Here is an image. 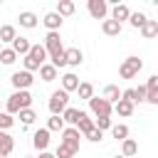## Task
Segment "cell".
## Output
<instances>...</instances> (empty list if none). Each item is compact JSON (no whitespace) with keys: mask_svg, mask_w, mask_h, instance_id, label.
Masks as SVG:
<instances>
[{"mask_svg":"<svg viewBox=\"0 0 158 158\" xmlns=\"http://www.w3.org/2000/svg\"><path fill=\"white\" fill-rule=\"evenodd\" d=\"M15 123V118L10 116V114H5V111H0V131H7L10 126Z\"/></svg>","mask_w":158,"mask_h":158,"instance_id":"35","label":"cell"},{"mask_svg":"<svg viewBox=\"0 0 158 158\" xmlns=\"http://www.w3.org/2000/svg\"><path fill=\"white\" fill-rule=\"evenodd\" d=\"M114 158H123V156H114Z\"/></svg>","mask_w":158,"mask_h":158,"instance_id":"41","label":"cell"},{"mask_svg":"<svg viewBox=\"0 0 158 158\" xmlns=\"http://www.w3.org/2000/svg\"><path fill=\"white\" fill-rule=\"evenodd\" d=\"M89 111L96 116V118H111V111H114V106L106 101V99H101V96H91L89 99Z\"/></svg>","mask_w":158,"mask_h":158,"instance_id":"5","label":"cell"},{"mask_svg":"<svg viewBox=\"0 0 158 158\" xmlns=\"http://www.w3.org/2000/svg\"><path fill=\"white\" fill-rule=\"evenodd\" d=\"M40 158H54V153H47V151H42V153H40Z\"/></svg>","mask_w":158,"mask_h":158,"instance_id":"39","label":"cell"},{"mask_svg":"<svg viewBox=\"0 0 158 158\" xmlns=\"http://www.w3.org/2000/svg\"><path fill=\"white\" fill-rule=\"evenodd\" d=\"M146 101L148 104H158V74H151L146 81Z\"/></svg>","mask_w":158,"mask_h":158,"instance_id":"11","label":"cell"},{"mask_svg":"<svg viewBox=\"0 0 158 158\" xmlns=\"http://www.w3.org/2000/svg\"><path fill=\"white\" fill-rule=\"evenodd\" d=\"M17 116H20V121H22L25 126H30V123H35V118H37V114H35L32 109H22V111H20Z\"/></svg>","mask_w":158,"mask_h":158,"instance_id":"34","label":"cell"},{"mask_svg":"<svg viewBox=\"0 0 158 158\" xmlns=\"http://www.w3.org/2000/svg\"><path fill=\"white\" fill-rule=\"evenodd\" d=\"M42 22H44V27H47L49 32H59V27H62V22H64V20L52 10V12H47V15L42 17Z\"/></svg>","mask_w":158,"mask_h":158,"instance_id":"14","label":"cell"},{"mask_svg":"<svg viewBox=\"0 0 158 158\" xmlns=\"http://www.w3.org/2000/svg\"><path fill=\"white\" fill-rule=\"evenodd\" d=\"M57 74H59V72H57L49 62H44V64L40 67V77H42V81H54V79H57Z\"/></svg>","mask_w":158,"mask_h":158,"instance_id":"26","label":"cell"},{"mask_svg":"<svg viewBox=\"0 0 158 158\" xmlns=\"http://www.w3.org/2000/svg\"><path fill=\"white\" fill-rule=\"evenodd\" d=\"M17 20H20V27H27V30H35V27H37V15H35V12H30V10L20 12V15H17Z\"/></svg>","mask_w":158,"mask_h":158,"instance_id":"18","label":"cell"},{"mask_svg":"<svg viewBox=\"0 0 158 158\" xmlns=\"http://www.w3.org/2000/svg\"><path fill=\"white\" fill-rule=\"evenodd\" d=\"M0 49H2V44H0Z\"/></svg>","mask_w":158,"mask_h":158,"instance_id":"42","label":"cell"},{"mask_svg":"<svg viewBox=\"0 0 158 158\" xmlns=\"http://www.w3.org/2000/svg\"><path fill=\"white\" fill-rule=\"evenodd\" d=\"M94 126H96V128L104 133L106 128H111V118H106V116H104V118H96V121H94Z\"/></svg>","mask_w":158,"mask_h":158,"instance_id":"37","label":"cell"},{"mask_svg":"<svg viewBox=\"0 0 158 158\" xmlns=\"http://www.w3.org/2000/svg\"><path fill=\"white\" fill-rule=\"evenodd\" d=\"M111 136H114L116 141L128 138V126H126V123H111Z\"/></svg>","mask_w":158,"mask_h":158,"instance_id":"28","label":"cell"},{"mask_svg":"<svg viewBox=\"0 0 158 158\" xmlns=\"http://www.w3.org/2000/svg\"><path fill=\"white\" fill-rule=\"evenodd\" d=\"M27 158H30V156H27Z\"/></svg>","mask_w":158,"mask_h":158,"instance_id":"43","label":"cell"},{"mask_svg":"<svg viewBox=\"0 0 158 158\" xmlns=\"http://www.w3.org/2000/svg\"><path fill=\"white\" fill-rule=\"evenodd\" d=\"M146 12H131L128 15V22H131V27H136V30H141L143 25H146Z\"/></svg>","mask_w":158,"mask_h":158,"instance_id":"30","label":"cell"},{"mask_svg":"<svg viewBox=\"0 0 158 158\" xmlns=\"http://www.w3.org/2000/svg\"><path fill=\"white\" fill-rule=\"evenodd\" d=\"M77 91H79V99H91L94 96V86L89 84V81H79V86H77Z\"/></svg>","mask_w":158,"mask_h":158,"instance_id":"31","label":"cell"},{"mask_svg":"<svg viewBox=\"0 0 158 158\" xmlns=\"http://www.w3.org/2000/svg\"><path fill=\"white\" fill-rule=\"evenodd\" d=\"M32 146L42 153V151H47V146H49V131L47 128H40V131H35V136H32Z\"/></svg>","mask_w":158,"mask_h":158,"instance_id":"13","label":"cell"},{"mask_svg":"<svg viewBox=\"0 0 158 158\" xmlns=\"http://www.w3.org/2000/svg\"><path fill=\"white\" fill-rule=\"evenodd\" d=\"M74 10H77V7H74V2H72V0H59V2H57V10H54V12H57V15H59V17L64 20V17L74 15Z\"/></svg>","mask_w":158,"mask_h":158,"instance_id":"21","label":"cell"},{"mask_svg":"<svg viewBox=\"0 0 158 158\" xmlns=\"http://www.w3.org/2000/svg\"><path fill=\"white\" fill-rule=\"evenodd\" d=\"M44 52L49 54V57H54V54H62L64 52V47H62V37H59V32H47V37H44Z\"/></svg>","mask_w":158,"mask_h":158,"instance_id":"6","label":"cell"},{"mask_svg":"<svg viewBox=\"0 0 158 158\" xmlns=\"http://www.w3.org/2000/svg\"><path fill=\"white\" fill-rule=\"evenodd\" d=\"M77 118H79V109H74V106H67V109L62 111V121H64V123H69V126H77Z\"/></svg>","mask_w":158,"mask_h":158,"instance_id":"27","label":"cell"},{"mask_svg":"<svg viewBox=\"0 0 158 158\" xmlns=\"http://www.w3.org/2000/svg\"><path fill=\"white\" fill-rule=\"evenodd\" d=\"M22 109H32V94H30V91H12V94L7 96L5 114L15 116V114H20Z\"/></svg>","mask_w":158,"mask_h":158,"instance_id":"1","label":"cell"},{"mask_svg":"<svg viewBox=\"0 0 158 158\" xmlns=\"http://www.w3.org/2000/svg\"><path fill=\"white\" fill-rule=\"evenodd\" d=\"M12 148H15V141H12V136H10L7 131H0V153L10 156V153H12Z\"/></svg>","mask_w":158,"mask_h":158,"instance_id":"24","label":"cell"},{"mask_svg":"<svg viewBox=\"0 0 158 158\" xmlns=\"http://www.w3.org/2000/svg\"><path fill=\"white\" fill-rule=\"evenodd\" d=\"M114 111H116L118 116H123V118H128V116L133 114V104H131V101H126V99H118V101L114 104Z\"/></svg>","mask_w":158,"mask_h":158,"instance_id":"23","label":"cell"},{"mask_svg":"<svg viewBox=\"0 0 158 158\" xmlns=\"http://www.w3.org/2000/svg\"><path fill=\"white\" fill-rule=\"evenodd\" d=\"M49 111H52V116H62V111L69 106V94L67 91H62V89H57V91H52V96H49Z\"/></svg>","mask_w":158,"mask_h":158,"instance_id":"4","label":"cell"},{"mask_svg":"<svg viewBox=\"0 0 158 158\" xmlns=\"http://www.w3.org/2000/svg\"><path fill=\"white\" fill-rule=\"evenodd\" d=\"M81 136H86L91 128H94V118H89V114H84V111H79V118H77V126H74Z\"/></svg>","mask_w":158,"mask_h":158,"instance_id":"16","label":"cell"},{"mask_svg":"<svg viewBox=\"0 0 158 158\" xmlns=\"http://www.w3.org/2000/svg\"><path fill=\"white\" fill-rule=\"evenodd\" d=\"M128 15H131V10H128V5H126V2H114V7H111V17H109V20H114V22L123 25V22L128 20Z\"/></svg>","mask_w":158,"mask_h":158,"instance_id":"10","label":"cell"},{"mask_svg":"<svg viewBox=\"0 0 158 158\" xmlns=\"http://www.w3.org/2000/svg\"><path fill=\"white\" fill-rule=\"evenodd\" d=\"M86 10L94 20H106L109 15V2L106 0H86Z\"/></svg>","mask_w":158,"mask_h":158,"instance_id":"8","label":"cell"},{"mask_svg":"<svg viewBox=\"0 0 158 158\" xmlns=\"http://www.w3.org/2000/svg\"><path fill=\"white\" fill-rule=\"evenodd\" d=\"M32 81H35V77L30 74V72H15L12 77H10V84L15 86V91H27L30 86H32Z\"/></svg>","mask_w":158,"mask_h":158,"instance_id":"7","label":"cell"},{"mask_svg":"<svg viewBox=\"0 0 158 158\" xmlns=\"http://www.w3.org/2000/svg\"><path fill=\"white\" fill-rule=\"evenodd\" d=\"M141 101H146V86L133 89V106H136V104H141Z\"/></svg>","mask_w":158,"mask_h":158,"instance_id":"36","label":"cell"},{"mask_svg":"<svg viewBox=\"0 0 158 158\" xmlns=\"http://www.w3.org/2000/svg\"><path fill=\"white\" fill-rule=\"evenodd\" d=\"M30 47H32V42H30L27 37H15V40H12V47H10V49H12V52H15L17 57H25V54L30 52Z\"/></svg>","mask_w":158,"mask_h":158,"instance_id":"15","label":"cell"},{"mask_svg":"<svg viewBox=\"0 0 158 158\" xmlns=\"http://www.w3.org/2000/svg\"><path fill=\"white\" fill-rule=\"evenodd\" d=\"M47 62V52H44V47L42 44H32L30 47V52L25 54V59H22V64H25V72H35V69H40L42 64Z\"/></svg>","mask_w":158,"mask_h":158,"instance_id":"2","label":"cell"},{"mask_svg":"<svg viewBox=\"0 0 158 158\" xmlns=\"http://www.w3.org/2000/svg\"><path fill=\"white\" fill-rule=\"evenodd\" d=\"M0 62L10 67V64H15V62H17V54H15L10 47H2V49H0Z\"/></svg>","mask_w":158,"mask_h":158,"instance_id":"32","label":"cell"},{"mask_svg":"<svg viewBox=\"0 0 158 158\" xmlns=\"http://www.w3.org/2000/svg\"><path fill=\"white\" fill-rule=\"evenodd\" d=\"M0 158H7V156H5V153H0Z\"/></svg>","mask_w":158,"mask_h":158,"instance_id":"40","label":"cell"},{"mask_svg":"<svg viewBox=\"0 0 158 158\" xmlns=\"http://www.w3.org/2000/svg\"><path fill=\"white\" fill-rule=\"evenodd\" d=\"M79 141H81V133L74 128V126H64V131H62V146H69V148H74V151H79Z\"/></svg>","mask_w":158,"mask_h":158,"instance_id":"9","label":"cell"},{"mask_svg":"<svg viewBox=\"0 0 158 158\" xmlns=\"http://www.w3.org/2000/svg\"><path fill=\"white\" fill-rule=\"evenodd\" d=\"M141 69H143V62L138 57H126L121 62V67H118V77L121 79H133V77H138Z\"/></svg>","mask_w":158,"mask_h":158,"instance_id":"3","label":"cell"},{"mask_svg":"<svg viewBox=\"0 0 158 158\" xmlns=\"http://www.w3.org/2000/svg\"><path fill=\"white\" fill-rule=\"evenodd\" d=\"M141 35H143L146 40H153V37L158 35V20H146V25L141 27Z\"/></svg>","mask_w":158,"mask_h":158,"instance_id":"25","label":"cell"},{"mask_svg":"<svg viewBox=\"0 0 158 158\" xmlns=\"http://www.w3.org/2000/svg\"><path fill=\"white\" fill-rule=\"evenodd\" d=\"M77 86H79V77L74 74V72H67L64 77H62V91H77Z\"/></svg>","mask_w":158,"mask_h":158,"instance_id":"17","label":"cell"},{"mask_svg":"<svg viewBox=\"0 0 158 158\" xmlns=\"http://www.w3.org/2000/svg\"><path fill=\"white\" fill-rule=\"evenodd\" d=\"M15 37H17V32H15L12 25H2V27H0V44H2V42H10V44H12Z\"/></svg>","mask_w":158,"mask_h":158,"instance_id":"29","label":"cell"},{"mask_svg":"<svg viewBox=\"0 0 158 158\" xmlns=\"http://www.w3.org/2000/svg\"><path fill=\"white\" fill-rule=\"evenodd\" d=\"M64 62H67V67H79L84 62V52L79 47H69V49H64Z\"/></svg>","mask_w":158,"mask_h":158,"instance_id":"12","label":"cell"},{"mask_svg":"<svg viewBox=\"0 0 158 158\" xmlns=\"http://www.w3.org/2000/svg\"><path fill=\"white\" fill-rule=\"evenodd\" d=\"M101 99H106V101L114 106V104L121 99V91H118V86H116V84H106V86H104V94H101Z\"/></svg>","mask_w":158,"mask_h":158,"instance_id":"19","label":"cell"},{"mask_svg":"<svg viewBox=\"0 0 158 158\" xmlns=\"http://www.w3.org/2000/svg\"><path fill=\"white\" fill-rule=\"evenodd\" d=\"M136 153H138V143L133 138H123L121 141V156L123 158H133Z\"/></svg>","mask_w":158,"mask_h":158,"instance_id":"20","label":"cell"},{"mask_svg":"<svg viewBox=\"0 0 158 158\" xmlns=\"http://www.w3.org/2000/svg\"><path fill=\"white\" fill-rule=\"evenodd\" d=\"M121 27H123V25H118V22H114V20H104V22H101V32H104L106 37L121 35Z\"/></svg>","mask_w":158,"mask_h":158,"instance_id":"22","label":"cell"},{"mask_svg":"<svg viewBox=\"0 0 158 158\" xmlns=\"http://www.w3.org/2000/svg\"><path fill=\"white\" fill-rule=\"evenodd\" d=\"M49 133L52 131H64V121H62V116H52L49 121H47V126H44Z\"/></svg>","mask_w":158,"mask_h":158,"instance_id":"33","label":"cell"},{"mask_svg":"<svg viewBox=\"0 0 158 158\" xmlns=\"http://www.w3.org/2000/svg\"><path fill=\"white\" fill-rule=\"evenodd\" d=\"M86 138H89V141H91V143H99V141H101V138H104V133H101V131H99V128H96V126H94V128H91V131H89V133H86Z\"/></svg>","mask_w":158,"mask_h":158,"instance_id":"38","label":"cell"}]
</instances>
